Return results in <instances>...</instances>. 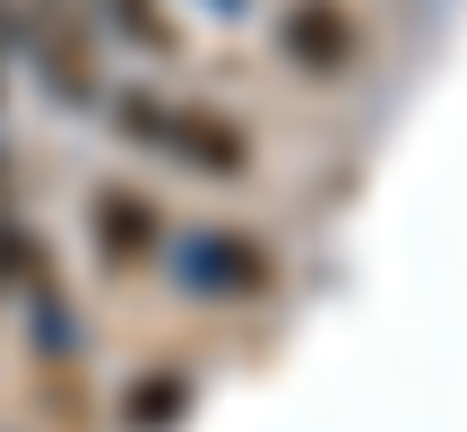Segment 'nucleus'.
<instances>
[{
    "mask_svg": "<svg viewBox=\"0 0 467 432\" xmlns=\"http://www.w3.org/2000/svg\"><path fill=\"white\" fill-rule=\"evenodd\" d=\"M121 130L148 139V148H165V156H182V165H200V173H217V182H243V173H251L243 130H234V121H217V113H191V104L130 96V104H121Z\"/></svg>",
    "mask_w": 467,
    "mask_h": 432,
    "instance_id": "nucleus-1",
    "label": "nucleus"
},
{
    "mask_svg": "<svg viewBox=\"0 0 467 432\" xmlns=\"http://www.w3.org/2000/svg\"><path fill=\"white\" fill-rule=\"evenodd\" d=\"M277 44H285V61H295V69H312V78H337V69L364 52V26H355L347 0H285Z\"/></svg>",
    "mask_w": 467,
    "mask_h": 432,
    "instance_id": "nucleus-2",
    "label": "nucleus"
},
{
    "mask_svg": "<svg viewBox=\"0 0 467 432\" xmlns=\"http://www.w3.org/2000/svg\"><path fill=\"white\" fill-rule=\"evenodd\" d=\"M96 251L113 268H139L156 251V208L139 200V190H104V200H96Z\"/></svg>",
    "mask_w": 467,
    "mask_h": 432,
    "instance_id": "nucleus-3",
    "label": "nucleus"
},
{
    "mask_svg": "<svg viewBox=\"0 0 467 432\" xmlns=\"http://www.w3.org/2000/svg\"><path fill=\"white\" fill-rule=\"evenodd\" d=\"M208 260H200V277L208 285H260L268 277V260H260V242H243V233H208Z\"/></svg>",
    "mask_w": 467,
    "mask_h": 432,
    "instance_id": "nucleus-4",
    "label": "nucleus"
},
{
    "mask_svg": "<svg viewBox=\"0 0 467 432\" xmlns=\"http://www.w3.org/2000/svg\"><path fill=\"white\" fill-rule=\"evenodd\" d=\"M173 406H182V381H139V398H130V424H165Z\"/></svg>",
    "mask_w": 467,
    "mask_h": 432,
    "instance_id": "nucleus-5",
    "label": "nucleus"
}]
</instances>
